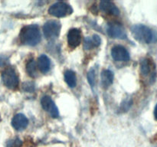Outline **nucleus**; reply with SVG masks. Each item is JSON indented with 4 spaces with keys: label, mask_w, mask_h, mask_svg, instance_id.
I'll return each instance as SVG.
<instances>
[{
    "label": "nucleus",
    "mask_w": 157,
    "mask_h": 147,
    "mask_svg": "<svg viewBox=\"0 0 157 147\" xmlns=\"http://www.w3.org/2000/svg\"><path fill=\"white\" fill-rule=\"evenodd\" d=\"M29 120L27 117L22 113H18L15 115L12 119V126L16 130H23L27 127Z\"/></svg>",
    "instance_id": "obj_11"
},
{
    "label": "nucleus",
    "mask_w": 157,
    "mask_h": 147,
    "mask_svg": "<svg viewBox=\"0 0 157 147\" xmlns=\"http://www.w3.org/2000/svg\"><path fill=\"white\" fill-rule=\"evenodd\" d=\"M41 105L45 111L48 112L53 118H58L59 116L58 107L54 101L49 96H44L41 100Z\"/></svg>",
    "instance_id": "obj_8"
},
{
    "label": "nucleus",
    "mask_w": 157,
    "mask_h": 147,
    "mask_svg": "<svg viewBox=\"0 0 157 147\" xmlns=\"http://www.w3.org/2000/svg\"><path fill=\"white\" fill-rule=\"evenodd\" d=\"M111 55L114 61H127L130 60V55H129L128 51L124 46H114L112 48Z\"/></svg>",
    "instance_id": "obj_9"
},
{
    "label": "nucleus",
    "mask_w": 157,
    "mask_h": 147,
    "mask_svg": "<svg viewBox=\"0 0 157 147\" xmlns=\"http://www.w3.org/2000/svg\"><path fill=\"white\" fill-rule=\"evenodd\" d=\"M107 34L110 38L116 39H125L127 38L125 29L118 22H112L108 24Z\"/></svg>",
    "instance_id": "obj_7"
},
{
    "label": "nucleus",
    "mask_w": 157,
    "mask_h": 147,
    "mask_svg": "<svg viewBox=\"0 0 157 147\" xmlns=\"http://www.w3.org/2000/svg\"><path fill=\"white\" fill-rule=\"evenodd\" d=\"M154 116L157 120V104L156 105V107H155V109H154Z\"/></svg>",
    "instance_id": "obj_22"
},
{
    "label": "nucleus",
    "mask_w": 157,
    "mask_h": 147,
    "mask_svg": "<svg viewBox=\"0 0 157 147\" xmlns=\"http://www.w3.org/2000/svg\"><path fill=\"white\" fill-rule=\"evenodd\" d=\"M140 72L144 77H149L151 82L156 79V67L153 61L149 58H144L141 61Z\"/></svg>",
    "instance_id": "obj_6"
},
{
    "label": "nucleus",
    "mask_w": 157,
    "mask_h": 147,
    "mask_svg": "<svg viewBox=\"0 0 157 147\" xmlns=\"http://www.w3.org/2000/svg\"><path fill=\"white\" fill-rule=\"evenodd\" d=\"M51 15L57 18H61L71 15L73 12V9L68 4L63 2H58L52 5L48 9Z\"/></svg>",
    "instance_id": "obj_3"
},
{
    "label": "nucleus",
    "mask_w": 157,
    "mask_h": 147,
    "mask_svg": "<svg viewBox=\"0 0 157 147\" xmlns=\"http://www.w3.org/2000/svg\"><path fill=\"white\" fill-rule=\"evenodd\" d=\"M64 80L70 87H75L77 84L76 74L72 70H66L64 73Z\"/></svg>",
    "instance_id": "obj_16"
},
{
    "label": "nucleus",
    "mask_w": 157,
    "mask_h": 147,
    "mask_svg": "<svg viewBox=\"0 0 157 147\" xmlns=\"http://www.w3.org/2000/svg\"><path fill=\"white\" fill-rule=\"evenodd\" d=\"M26 70L29 75L32 77H35L37 75V64L33 59L30 60L26 64Z\"/></svg>",
    "instance_id": "obj_17"
},
{
    "label": "nucleus",
    "mask_w": 157,
    "mask_h": 147,
    "mask_svg": "<svg viewBox=\"0 0 157 147\" xmlns=\"http://www.w3.org/2000/svg\"><path fill=\"white\" fill-rule=\"evenodd\" d=\"M61 23L55 20L47 21L43 26V33L48 40H54L58 38L61 32Z\"/></svg>",
    "instance_id": "obj_4"
},
{
    "label": "nucleus",
    "mask_w": 157,
    "mask_h": 147,
    "mask_svg": "<svg viewBox=\"0 0 157 147\" xmlns=\"http://www.w3.org/2000/svg\"><path fill=\"white\" fill-rule=\"evenodd\" d=\"M5 63H6V58L0 56V67L4 65Z\"/></svg>",
    "instance_id": "obj_21"
},
{
    "label": "nucleus",
    "mask_w": 157,
    "mask_h": 147,
    "mask_svg": "<svg viewBox=\"0 0 157 147\" xmlns=\"http://www.w3.org/2000/svg\"><path fill=\"white\" fill-rule=\"evenodd\" d=\"M131 32L135 39L141 43L150 44L157 41L156 34L144 24H135L131 28Z\"/></svg>",
    "instance_id": "obj_2"
},
{
    "label": "nucleus",
    "mask_w": 157,
    "mask_h": 147,
    "mask_svg": "<svg viewBox=\"0 0 157 147\" xmlns=\"http://www.w3.org/2000/svg\"><path fill=\"white\" fill-rule=\"evenodd\" d=\"M100 9L102 12L113 15H119L120 10L116 5L110 1H101L100 2Z\"/></svg>",
    "instance_id": "obj_12"
},
{
    "label": "nucleus",
    "mask_w": 157,
    "mask_h": 147,
    "mask_svg": "<svg viewBox=\"0 0 157 147\" xmlns=\"http://www.w3.org/2000/svg\"><path fill=\"white\" fill-rule=\"evenodd\" d=\"M81 41V32L78 28L71 29L67 34V43L69 47L75 48L78 47Z\"/></svg>",
    "instance_id": "obj_10"
},
{
    "label": "nucleus",
    "mask_w": 157,
    "mask_h": 147,
    "mask_svg": "<svg viewBox=\"0 0 157 147\" xmlns=\"http://www.w3.org/2000/svg\"><path fill=\"white\" fill-rule=\"evenodd\" d=\"M0 121H1V116H0Z\"/></svg>",
    "instance_id": "obj_23"
},
{
    "label": "nucleus",
    "mask_w": 157,
    "mask_h": 147,
    "mask_svg": "<svg viewBox=\"0 0 157 147\" xmlns=\"http://www.w3.org/2000/svg\"><path fill=\"white\" fill-rule=\"evenodd\" d=\"M22 89L26 92H33L35 90V85L32 82H25L23 84Z\"/></svg>",
    "instance_id": "obj_20"
},
{
    "label": "nucleus",
    "mask_w": 157,
    "mask_h": 147,
    "mask_svg": "<svg viewBox=\"0 0 157 147\" xmlns=\"http://www.w3.org/2000/svg\"><path fill=\"white\" fill-rule=\"evenodd\" d=\"M113 73L110 70H104L101 72V85L107 89L113 84Z\"/></svg>",
    "instance_id": "obj_14"
},
{
    "label": "nucleus",
    "mask_w": 157,
    "mask_h": 147,
    "mask_svg": "<svg viewBox=\"0 0 157 147\" xmlns=\"http://www.w3.org/2000/svg\"><path fill=\"white\" fill-rule=\"evenodd\" d=\"M2 80L4 85L9 89L16 88L18 85V77L15 70L12 67H7L2 74Z\"/></svg>",
    "instance_id": "obj_5"
},
{
    "label": "nucleus",
    "mask_w": 157,
    "mask_h": 147,
    "mask_svg": "<svg viewBox=\"0 0 157 147\" xmlns=\"http://www.w3.org/2000/svg\"><path fill=\"white\" fill-rule=\"evenodd\" d=\"M87 80H88V83L91 87H94L96 83V71L95 69L91 68L87 73Z\"/></svg>",
    "instance_id": "obj_18"
},
{
    "label": "nucleus",
    "mask_w": 157,
    "mask_h": 147,
    "mask_svg": "<svg viewBox=\"0 0 157 147\" xmlns=\"http://www.w3.org/2000/svg\"><path fill=\"white\" fill-rule=\"evenodd\" d=\"M50 59L45 55H41L38 59V67L42 73H47L50 70Z\"/></svg>",
    "instance_id": "obj_15"
},
{
    "label": "nucleus",
    "mask_w": 157,
    "mask_h": 147,
    "mask_svg": "<svg viewBox=\"0 0 157 147\" xmlns=\"http://www.w3.org/2000/svg\"><path fill=\"white\" fill-rule=\"evenodd\" d=\"M19 38L23 44L29 46L37 45L41 41L39 28L35 24L24 26L20 32Z\"/></svg>",
    "instance_id": "obj_1"
},
{
    "label": "nucleus",
    "mask_w": 157,
    "mask_h": 147,
    "mask_svg": "<svg viewBox=\"0 0 157 147\" xmlns=\"http://www.w3.org/2000/svg\"><path fill=\"white\" fill-rule=\"evenodd\" d=\"M21 145H22V141L18 138H15L8 141L6 147H21Z\"/></svg>",
    "instance_id": "obj_19"
},
{
    "label": "nucleus",
    "mask_w": 157,
    "mask_h": 147,
    "mask_svg": "<svg viewBox=\"0 0 157 147\" xmlns=\"http://www.w3.org/2000/svg\"><path fill=\"white\" fill-rule=\"evenodd\" d=\"M101 39L99 35H94L91 37H86L84 41V48L85 50H90L97 47L101 44Z\"/></svg>",
    "instance_id": "obj_13"
}]
</instances>
